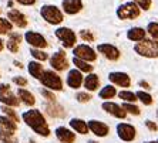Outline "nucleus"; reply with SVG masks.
Segmentation results:
<instances>
[{
  "mask_svg": "<svg viewBox=\"0 0 158 143\" xmlns=\"http://www.w3.org/2000/svg\"><path fill=\"white\" fill-rule=\"evenodd\" d=\"M23 121L26 122L27 125L30 128L33 129L36 133L41 136H48L50 135V129H48V125L44 116L41 115V112L39 109H31V110H27L24 114L22 115Z\"/></svg>",
  "mask_w": 158,
  "mask_h": 143,
  "instance_id": "1",
  "label": "nucleus"
},
{
  "mask_svg": "<svg viewBox=\"0 0 158 143\" xmlns=\"http://www.w3.org/2000/svg\"><path fill=\"white\" fill-rule=\"evenodd\" d=\"M137 54L148 57V58H157L158 57V41L155 40H143L134 45Z\"/></svg>",
  "mask_w": 158,
  "mask_h": 143,
  "instance_id": "2",
  "label": "nucleus"
},
{
  "mask_svg": "<svg viewBox=\"0 0 158 143\" xmlns=\"http://www.w3.org/2000/svg\"><path fill=\"white\" fill-rule=\"evenodd\" d=\"M40 14L50 24H60L63 21V13L60 11V9L52 4H44L40 10Z\"/></svg>",
  "mask_w": 158,
  "mask_h": 143,
  "instance_id": "3",
  "label": "nucleus"
},
{
  "mask_svg": "<svg viewBox=\"0 0 158 143\" xmlns=\"http://www.w3.org/2000/svg\"><path fill=\"white\" fill-rule=\"evenodd\" d=\"M40 81L44 87L50 88L52 91L53 89H54V91H61L63 89L61 78H60L56 72H53V71H44V72L41 74Z\"/></svg>",
  "mask_w": 158,
  "mask_h": 143,
  "instance_id": "4",
  "label": "nucleus"
},
{
  "mask_svg": "<svg viewBox=\"0 0 158 143\" xmlns=\"http://www.w3.org/2000/svg\"><path fill=\"white\" fill-rule=\"evenodd\" d=\"M117 16L121 20H131V18H137L140 16V9L134 2L131 3H125L121 4L120 7L117 9Z\"/></svg>",
  "mask_w": 158,
  "mask_h": 143,
  "instance_id": "5",
  "label": "nucleus"
},
{
  "mask_svg": "<svg viewBox=\"0 0 158 143\" xmlns=\"http://www.w3.org/2000/svg\"><path fill=\"white\" fill-rule=\"evenodd\" d=\"M56 37L61 41L66 48H71L76 44V34L73 30L67 29V27H60L56 30Z\"/></svg>",
  "mask_w": 158,
  "mask_h": 143,
  "instance_id": "6",
  "label": "nucleus"
},
{
  "mask_svg": "<svg viewBox=\"0 0 158 143\" xmlns=\"http://www.w3.org/2000/svg\"><path fill=\"white\" fill-rule=\"evenodd\" d=\"M73 54L76 58H80V60H83V61H96V58H97L94 50L85 44L77 45V47L73 50Z\"/></svg>",
  "mask_w": 158,
  "mask_h": 143,
  "instance_id": "7",
  "label": "nucleus"
},
{
  "mask_svg": "<svg viewBox=\"0 0 158 143\" xmlns=\"http://www.w3.org/2000/svg\"><path fill=\"white\" fill-rule=\"evenodd\" d=\"M0 102L7 106H19V99L10 91V87L6 84H0Z\"/></svg>",
  "mask_w": 158,
  "mask_h": 143,
  "instance_id": "8",
  "label": "nucleus"
},
{
  "mask_svg": "<svg viewBox=\"0 0 158 143\" xmlns=\"http://www.w3.org/2000/svg\"><path fill=\"white\" fill-rule=\"evenodd\" d=\"M50 65H52L56 71H64L69 68V61H67L66 54H64L63 50H59L56 54L52 55V58H50Z\"/></svg>",
  "mask_w": 158,
  "mask_h": 143,
  "instance_id": "9",
  "label": "nucleus"
},
{
  "mask_svg": "<svg viewBox=\"0 0 158 143\" xmlns=\"http://www.w3.org/2000/svg\"><path fill=\"white\" fill-rule=\"evenodd\" d=\"M24 38H26V41L31 45V47H36V48H46L47 47L46 38H44L41 34L36 33V31H27V33L24 34Z\"/></svg>",
  "mask_w": 158,
  "mask_h": 143,
  "instance_id": "10",
  "label": "nucleus"
},
{
  "mask_svg": "<svg viewBox=\"0 0 158 143\" xmlns=\"http://www.w3.org/2000/svg\"><path fill=\"white\" fill-rule=\"evenodd\" d=\"M117 133L120 136V139L124 142H131L135 137V128L128 123H120L117 126Z\"/></svg>",
  "mask_w": 158,
  "mask_h": 143,
  "instance_id": "11",
  "label": "nucleus"
},
{
  "mask_svg": "<svg viewBox=\"0 0 158 143\" xmlns=\"http://www.w3.org/2000/svg\"><path fill=\"white\" fill-rule=\"evenodd\" d=\"M97 50H98L107 60H110V61H117V60L120 58L118 48L111 44H100L98 47H97Z\"/></svg>",
  "mask_w": 158,
  "mask_h": 143,
  "instance_id": "12",
  "label": "nucleus"
},
{
  "mask_svg": "<svg viewBox=\"0 0 158 143\" xmlns=\"http://www.w3.org/2000/svg\"><path fill=\"white\" fill-rule=\"evenodd\" d=\"M103 109L106 110V112H108L110 115H113V116L120 118V119H124L125 115H127V112L123 109V106H120L117 103H113V102H104Z\"/></svg>",
  "mask_w": 158,
  "mask_h": 143,
  "instance_id": "13",
  "label": "nucleus"
},
{
  "mask_svg": "<svg viewBox=\"0 0 158 143\" xmlns=\"http://www.w3.org/2000/svg\"><path fill=\"white\" fill-rule=\"evenodd\" d=\"M108 78L111 82H114L115 85H120V87H124V88H128L131 84V79L125 72H111Z\"/></svg>",
  "mask_w": 158,
  "mask_h": 143,
  "instance_id": "14",
  "label": "nucleus"
},
{
  "mask_svg": "<svg viewBox=\"0 0 158 143\" xmlns=\"http://www.w3.org/2000/svg\"><path fill=\"white\" fill-rule=\"evenodd\" d=\"M88 129H90L94 135L101 136V137L108 135V130H110L106 123H103V122H100V121H90L88 122Z\"/></svg>",
  "mask_w": 158,
  "mask_h": 143,
  "instance_id": "15",
  "label": "nucleus"
},
{
  "mask_svg": "<svg viewBox=\"0 0 158 143\" xmlns=\"http://www.w3.org/2000/svg\"><path fill=\"white\" fill-rule=\"evenodd\" d=\"M7 17H9V20H10L13 24H16V26L20 27V29H23V27L27 26L26 16L23 14V13H20L19 10H10L7 13Z\"/></svg>",
  "mask_w": 158,
  "mask_h": 143,
  "instance_id": "16",
  "label": "nucleus"
},
{
  "mask_svg": "<svg viewBox=\"0 0 158 143\" xmlns=\"http://www.w3.org/2000/svg\"><path fill=\"white\" fill-rule=\"evenodd\" d=\"M56 136L61 143H74L76 142V135L67 128H57L56 129Z\"/></svg>",
  "mask_w": 158,
  "mask_h": 143,
  "instance_id": "17",
  "label": "nucleus"
},
{
  "mask_svg": "<svg viewBox=\"0 0 158 143\" xmlns=\"http://www.w3.org/2000/svg\"><path fill=\"white\" fill-rule=\"evenodd\" d=\"M61 6L67 14H76L83 9L81 0H63Z\"/></svg>",
  "mask_w": 158,
  "mask_h": 143,
  "instance_id": "18",
  "label": "nucleus"
},
{
  "mask_svg": "<svg viewBox=\"0 0 158 143\" xmlns=\"http://www.w3.org/2000/svg\"><path fill=\"white\" fill-rule=\"evenodd\" d=\"M0 130L15 135V132L17 130V123L9 116H0Z\"/></svg>",
  "mask_w": 158,
  "mask_h": 143,
  "instance_id": "19",
  "label": "nucleus"
},
{
  "mask_svg": "<svg viewBox=\"0 0 158 143\" xmlns=\"http://www.w3.org/2000/svg\"><path fill=\"white\" fill-rule=\"evenodd\" d=\"M81 82H83V75L78 70H71L67 75V84L71 88H80Z\"/></svg>",
  "mask_w": 158,
  "mask_h": 143,
  "instance_id": "20",
  "label": "nucleus"
},
{
  "mask_svg": "<svg viewBox=\"0 0 158 143\" xmlns=\"http://www.w3.org/2000/svg\"><path fill=\"white\" fill-rule=\"evenodd\" d=\"M127 37H128V40L132 41H143L145 40V31L141 27H132L127 31Z\"/></svg>",
  "mask_w": 158,
  "mask_h": 143,
  "instance_id": "21",
  "label": "nucleus"
},
{
  "mask_svg": "<svg viewBox=\"0 0 158 143\" xmlns=\"http://www.w3.org/2000/svg\"><path fill=\"white\" fill-rule=\"evenodd\" d=\"M70 126L76 130V132L81 133V135H85L88 132V123L84 121H81V119H71L70 121Z\"/></svg>",
  "mask_w": 158,
  "mask_h": 143,
  "instance_id": "22",
  "label": "nucleus"
},
{
  "mask_svg": "<svg viewBox=\"0 0 158 143\" xmlns=\"http://www.w3.org/2000/svg\"><path fill=\"white\" fill-rule=\"evenodd\" d=\"M22 41V36L19 33H11L10 37L7 40V48L11 52H17L19 51V44Z\"/></svg>",
  "mask_w": 158,
  "mask_h": 143,
  "instance_id": "23",
  "label": "nucleus"
},
{
  "mask_svg": "<svg viewBox=\"0 0 158 143\" xmlns=\"http://www.w3.org/2000/svg\"><path fill=\"white\" fill-rule=\"evenodd\" d=\"M98 85H100L98 75H96V74H90L88 77H85L84 87L88 89V91H96V89L98 88Z\"/></svg>",
  "mask_w": 158,
  "mask_h": 143,
  "instance_id": "24",
  "label": "nucleus"
},
{
  "mask_svg": "<svg viewBox=\"0 0 158 143\" xmlns=\"http://www.w3.org/2000/svg\"><path fill=\"white\" fill-rule=\"evenodd\" d=\"M29 72L31 77H34L36 79H40L41 74L44 72L43 68H41V64L37 63V61H30L29 63Z\"/></svg>",
  "mask_w": 158,
  "mask_h": 143,
  "instance_id": "25",
  "label": "nucleus"
},
{
  "mask_svg": "<svg viewBox=\"0 0 158 143\" xmlns=\"http://www.w3.org/2000/svg\"><path fill=\"white\" fill-rule=\"evenodd\" d=\"M17 94H19V98L22 99V101L26 103V105H34L36 99H34L33 94H30L29 91H26V89H23V88H19Z\"/></svg>",
  "mask_w": 158,
  "mask_h": 143,
  "instance_id": "26",
  "label": "nucleus"
},
{
  "mask_svg": "<svg viewBox=\"0 0 158 143\" xmlns=\"http://www.w3.org/2000/svg\"><path fill=\"white\" fill-rule=\"evenodd\" d=\"M73 64L77 67L80 71H84V72H91L93 71V65H90L87 61H83V60H80V58H76V57H74Z\"/></svg>",
  "mask_w": 158,
  "mask_h": 143,
  "instance_id": "27",
  "label": "nucleus"
},
{
  "mask_svg": "<svg viewBox=\"0 0 158 143\" xmlns=\"http://www.w3.org/2000/svg\"><path fill=\"white\" fill-rule=\"evenodd\" d=\"M115 94H117V91H115L114 87H111V85H107V87H104V88L100 91V98H103V99H110V98H113V96H115Z\"/></svg>",
  "mask_w": 158,
  "mask_h": 143,
  "instance_id": "28",
  "label": "nucleus"
},
{
  "mask_svg": "<svg viewBox=\"0 0 158 143\" xmlns=\"http://www.w3.org/2000/svg\"><path fill=\"white\" fill-rule=\"evenodd\" d=\"M47 112L52 115V116H59V118L66 116V112H64L63 108L59 106V105H47Z\"/></svg>",
  "mask_w": 158,
  "mask_h": 143,
  "instance_id": "29",
  "label": "nucleus"
},
{
  "mask_svg": "<svg viewBox=\"0 0 158 143\" xmlns=\"http://www.w3.org/2000/svg\"><path fill=\"white\" fill-rule=\"evenodd\" d=\"M0 143H17V139H16V136L13 133L0 130Z\"/></svg>",
  "mask_w": 158,
  "mask_h": 143,
  "instance_id": "30",
  "label": "nucleus"
},
{
  "mask_svg": "<svg viewBox=\"0 0 158 143\" xmlns=\"http://www.w3.org/2000/svg\"><path fill=\"white\" fill-rule=\"evenodd\" d=\"M118 96L121 99H124L125 102H135L137 101V94H132L130 91H121L118 94Z\"/></svg>",
  "mask_w": 158,
  "mask_h": 143,
  "instance_id": "31",
  "label": "nucleus"
},
{
  "mask_svg": "<svg viewBox=\"0 0 158 143\" xmlns=\"http://www.w3.org/2000/svg\"><path fill=\"white\" fill-rule=\"evenodd\" d=\"M11 31V23L6 18L0 17V34H7Z\"/></svg>",
  "mask_w": 158,
  "mask_h": 143,
  "instance_id": "32",
  "label": "nucleus"
},
{
  "mask_svg": "<svg viewBox=\"0 0 158 143\" xmlns=\"http://www.w3.org/2000/svg\"><path fill=\"white\" fill-rule=\"evenodd\" d=\"M137 98L140 99L144 105H151V103H152V98H151V95L147 94V92H144V91L137 92Z\"/></svg>",
  "mask_w": 158,
  "mask_h": 143,
  "instance_id": "33",
  "label": "nucleus"
},
{
  "mask_svg": "<svg viewBox=\"0 0 158 143\" xmlns=\"http://www.w3.org/2000/svg\"><path fill=\"white\" fill-rule=\"evenodd\" d=\"M2 110H3L4 114L7 115V116L10 118V119H13L15 122H19V115L16 114V112H15L13 109H11L10 106H7V105H3V106H2Z\"/></svg>",
  "mask_w": 158,
  "mask_h": 143,
  "instance_id": "34",
  "label": "nucleus"
},
{
  "mask_svg": "<svg viewBox=\"0 0 158 143\" xmlns=\"http://www.w3.org/2000/svg\"><path fill=\"white\" fill-rule=\"evenodd\" d=\"M123 109H124L125 112L131 114V115H140V109H138L135 105H131V103H127V102H125L124 105H123Z\"/></svg>",
  "mask_w": 158,
  "mask_h": 143,
  "instance_id": "35",
  "label": "nucleus"
},
{
  "mask_svg": "<svg viewBox=\"0 0 158 143\" xmlns=\"http://www.w3.org/2000/svg\"><path fill=\"white\" fill-rule=\"evenodd\" d=\"M30 54L33 55L36 60H40V61H46L47 60V54L41 50H30Z\"/></svg>",
  "mask_w": 158,
  "mask_h": 143,
  "instance_id": "36",
  "label": "nucleus"
},
{
  "mask_svg": "<svg viewBox=\"0 0 158 143\" xmlns=\"http://www.w3.org/2000/svg\"><path fill=\"white\" fill-rule=\"evenodd\" d=\"M147 30L148 33L151 34V37H154L155 40H158V23H150Z\"/></svg>",
  "mask_w": 158,
  "mask_h": 143,
  "instance_id": "37",
  "label": "nucleus"
},
{
  "mask_svg": "<svg viewBox=\"0 0 158 143\" xmlns=\"http://www.w3.org/2000/svg\"><path fill=\"white\" fill-rule=\"evenodd\" d=\"M80 37L83 38L84 41H94V36H93L91 31H88V30H81L80 31Z\"/></svg>",
  "mask_w": 158,
  "mask_h": 143,
  "instance_id": "38",
  "label": "nucleus"
},
{
  "mask_svg": "<svg viewBox=\"0 0 158 143\" xmlns=\"http://www.w3.org/2000/svg\"><path fill=\"white\" fill-rule=\"evenodd\" d=\"M76 99H77L78 102H88L91 99V95L87 94V92H78L77 95H76Z\"/></svg>",
  "mask_w": 158,
  "mask_h": 143,
  "instance_id": "39",
  "label": "nucleus"
},
{
  "mask_svg": "<svg viewBox=\"0 0 158 143\" xmlns=\"http://www.w3.org/2000/svg\"><path fill=\"white\" fill-rule=\"evenodd\" d=\"M134 3L138 4L143 10H148L151 6V0H134Z\"/></svg>",
  "mask_w": 158,
  "mask_h": 143,
  "instance_id": "40",
  "label": "nucleus"
},
{
  "mask_svg": "<svg viewBox=\"0 0 158 143\" xmlns=\"http://www.w3.org/2000/svg\"><path fill=\"white\" fill-rule=\"evenodd\" d=\"M40 92H41V95H43L46 99H48V101H53V102L56 101V96H54V94H53V92L47 91V89H41Z\"/></svg>",
  "mask_w": 158,
  "mask_h": 143,
  "instance_id": "41",
  "label": "nucleus"
},
{
  "mask_svg": "<svg viewBox=\"0 0 158 143\" xmlns=\"http://www.w3.org/2000/svg\"><path fill=\"white\" fill-rule=\"evenodd\" d=\"M13 82H15L16 85H19V87H26L27 85V79L23 77H15L13 78Z\"/></svg>",
  "mask_w": 158,
  "mask_h": 143,
  "instance_id": "42",
  "label": "nucleus"
},
{
  "mask_svg": "<svg viewBox=\"0 0 158 143\" xmlns=\"http://www.w3.org/2000/svg\"><path fill=\"white\" fill-rule=\"evenodd\" d=\"M145 126H147L150 130H152V132H157L158 130V126L155 125L154 122H151V121H145Z\"/></svg>",
  "mask_w": 158,
  "mask_h": 143,
  "instance_id": "43",
  "label": "nucleus"
},
{
  "mask_svg": "<svg viewBox=\"0 0 158 143\" xmlns=\"http://www.w3.org/2000/svg\"><path fill=\"white\" fill-rule=\"evenodd\" d=\"M16 2H19L20 4H24V6H30V4L36 3V0H16Z\"/></svg>",
  "mask_w": 158,
  "mask_h": 143,
  "instance_id": "44",
  "label": "nucleus"
},
{
  "mask_svg": "<svg viewBox=\"0 0 158 143\" xmlns=\"http://www.w3.org/2000/svg\"><path fill=\"white\" fill-rule=\"evenodd\" d=\"M140 85L141 87H144V88H150V85H148L145 81H140Z\"/></svg>",
  "mask_w": 158,
  "mask_h": 143,
  "instance_id": "45",
  "label": "nucleus"
},
{
  "mask_svg": "<svg viewBox=\"0 0 158 143\" xmlns=\"http://www.w3.org/2000/svg\"><path fill=\"white\" fill-rule=\"evenodd\" d=\"M2 50H3V41L0 40V51H2Z\"/></svg>",
  "mask_w": 158,
  "mask_h": 143,
  "instance_id": "46",
  "label": "nucleus"
},
{
  "mask_svg": "<svg viewBox=\"0 0 158 143\" xmlns=\"http://www.w3.org/2000/svg\"><path fill=\"white\" fill-rule=\"evenodd\" d=\"M88 143H97V142H94V140H90V142H88Z\"/></svg>",
  "mask_w": 158,
  "mask_h": 143,
  "instance_id": "47",
  "label": "nucleus"
},
{
  "mask_svg": "<svg viewBox=\"0 0 158 143\" xmlns=\"http://www.w3.org/2000/svg\"><path fill=\"white\" fill-rule=\"evenodd\" d=\"M145 143H157V142H145Z\"/></svg>",
  "mask_w": 158,
  "mask_h": 143,
  "instance_id": "48",
  "label": "nucleus"
},
{
  "mask_svg": "<svg viewBox=\"0 0 158 143\" xmlns=\"http://www.w3.org/2000/svg\"><path fill=\"white\" fill-rule=\"evenodd\" d=\"M157 116H158V110H157Z\"/></svg>",
  "mask_w": 158,
  "mask_h": 143,
  "instance_id": "49",
  "label": "nucleus"
},
{
  "mask_svg": "<svg viewBox=\"0 0 158 143\" xmlns=\"http://www.w3.org/2000/svg\"><path fill=\"white\" fill-rule=\"evenodd\" d=\"M157 143H158V140H157Z\"/></svg>",
  "mask_w": 158,
  "mask_h": 143,
  "instance_id": "50",
  "label": "nucleus"
}]
</instances>
